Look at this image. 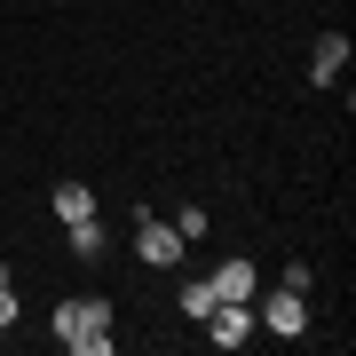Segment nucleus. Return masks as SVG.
Returning a JSON list of instances; mask_svg holds the SVG:
<instances>
[{
  "instance_id": "nucleus-11",
  "label": "nucleus",
  "mask_w": 356,
  "mask_h": 356,
  "mask_svg": "<svg viewBox=\"0 0 356 356\" xmlns=\"http://www.w3.org/2000/svg\"><path fill=\"white\" fill-rule=\"evenodd\" d=\"M277 285H285V293H309V285H317V269H309V261H285Z\"/></svg>"
},
{
  "instance_id": "nucleus-5",
  "label": "nucleus",
  "mask_w": 356,
  "mask_h": 356,
  "mask_svg": "<svg viewBox=\"0 0 356 356\" xmlns=\"http://www.w3.org/2000/svg\"><path fill=\"white\" fill-rule=\"evenodd\" d=\"M206 285H214V301H254V293H261V269L254 261H222Z\"/></svg>"
},
{
  "instance_id": "nucleus-9",
  "label": "nucleus",
  "mask_w": 356,
  "mask_h": 356,
  "mask_svg": "<svg viewBox=\"0 0 356 356\" xmlns=\"http://www.w3.org/2000/svg\"><path fill=\"white\" fill-rule=\"evenodd\" d=\"M206 309H214V285L191 277V285H182V317H198V325H206Z\"/></svg>"
},
{
  "instance_id": "nucleus-6",
  "label": "nucleus",
  "mask_w": 356,
  "mask_h": 356,
  "mask_svg": "<svg viewBox=\"0 0 356 356\" xmlns=\"http://www.w3.org/2000/svg\"><path fill=\"white\" fill-rule=\"evenodd\" d=\"M341 72H348V32H325L317 48H309V79H317V88H332Z\"/></svg>"
},
{
  "instance_id": "nucleus-7",
  "label": "nucleus",
  "mask_w": 356,
  "mask_h": 356,
  "mask_svg": "<svg viewBox=\"0 0 356 356\" xmlns=\"http://www.w3.org/2000/svg\"><path fill=\"white\" fill-rule=\"evenodd\" d=\"M88 214H95L88 182H64V191H56V222H88Z\"/></svg>"
},
{
  "instance_id": "nucleus-3",
  "label": "nucleus",
  "mask_w": 356,
  "mask_h": 356,
  "mask_svg": "<svg viewBox=\"0 0 356 356\" xmlns=\"http://www.w3.org/2000/svg\"><path fill=\"white\" fill-rule=\"evenodd\" d=\"M261 332H277V341H301V332H309V293H269V301H261V317H254Z\"/></svg>"
},
{
  "instance_id": "nucleus-1",
  "label": "nucleus",
  "mask_w": 356,
  "mask_h": 356,
  "mask_svg": "<svg viewBox=\"0 0 356 356\" xmlns=\"http://www.w3.org/2000/svg\"><path fill=\"white\" fill-rule=\"evenodd\" d=\"M56 341L72 356H111V301L88 293V301H56Z\"/></svg>"
},
{
  "instance_id": "nucleus-8",
  "label": "nucleus",
  "mask_w": 356,
  "mask_h": 356,
  "mask_svg": "<svg viewBox=\"0 0 356 356\" xmlns=\"http://www.w3.org/2000/svg\"><path fill=\"white\" fill-rule=\"evenodd\" d=\"M64 229H72V254H88V261L103 254V222H95V214H88V222H64Z\"/></svg>"
},
{
  "instance_id": "nucleus-4",
  "label": "nucleus",
  "mask_w": 356,
  "mask_h": 356,
  "mask_svg": "<svg viewBox=\"0 0 356 356\" xmlns=\"http://www.w3.org/2000/svg\"><path fill=\"white\" fill-rule=\"evenodd\" d=\"M206 325H214V348H245V341H254V301H214V309H206Z\"/></svg>"
},
{
  "instance_id": "nucleus-10",
  "label": "nucleus",
  "mask_w": 356,
  "mask_h": 356,
  "mask_svg": "<svg viewBox=\"0 0 356 356\" xmlns=\"http://www.w3.org/2000/svg\"><path fill=\"white\" fill-rule=\"evenodd\" d=\"M175 229H182V245H198V238H206V206H182Z\"/></svg>"
},
{
  "instance_id": "nucleus-13",
  "label": "nucleus",
  "mask_w": 356,
  "mask_h": 356,
  "mask_svg": "<svg viewBox=\"0 0 356 356\" xmlns=\"http://www.w3.org/2000/svg\"><path fill=\"white\" fill-rule=\"evenodd\" d=\"M0 285H8V261H0Z\"/></svg>"
},
{
  "instance_id": "nucleus-12",
  "label": "nucleus",
  "mask_w": 356,
  "mask_h": 356,
  "mask_svg": "<svg viewBox=\"0 0 356 356\" xmlns=\"http://www.w3.org/2000/svg\"><path fill=\"white\" fill-rule=\"evenodd\" d=\"M8 325H16V293L0 285V332H8Z\"/></svg>"
},
{
  "instance_id": "nucleus-2",
  "label": "nucleus",
  "mask_w": 356,
  "mask_h": 356,
  "mask_svg": "<svg viewBox=\"0 0 356 356\" xmlns=\"http://www.w3.org/2000/svg\"><path fill=\"white\" fill-rule=\"evenodd\" d=\"M135 254H143V269H175V261H182V229H175V222H159L151 206H143V229H135Z\"/></svg>"
}]
</instances>
